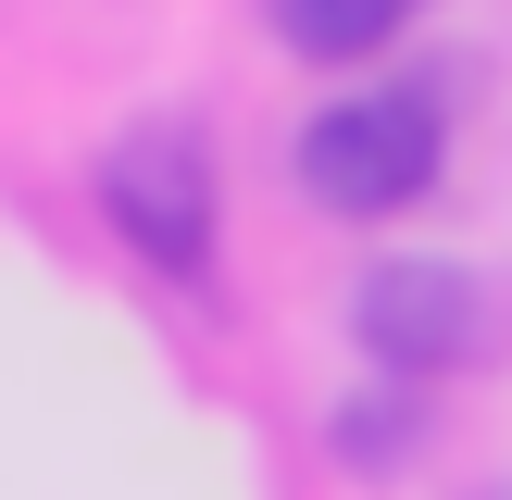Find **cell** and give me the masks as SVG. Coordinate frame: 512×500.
<instances>
[{"label": "cell", "mask_w": 512, "mask_h": 500, "mask_svg": "<svg viewBox=\"0 0 512 500\" xmlns=\"http://www.w3.org/2000/svg\"><path fill=\"white\" fill-rule=\"evenodd\" d=\"M350 338H363V363H388V375H450V363H475V338H488V300H475L463 263L400 250V263H375L363 288H350Z\"/></svg>", "instance_id": "2"}, {"label": "cell", "mask_w": 512, "mask_h": 500, "mask_svg": "<svg viewBox=\"0 0 512 500\" xmlns=\"http://www.w3.org/2000/svg\"><path fill=\"white\" fill-rule=\"evenodd\" d=\"M263 13H275V38H288L300 63H375L425 0H263Z\"/></svg>", "instance_id": "4"}, {"label": "cell", "mask_w": 512, "mask_h": 500, "mask_svg": "<svg viewBox=\"0 0 512 500\" xmlns=\"http://www.w3.org/2000/svg\"><path fill=\"white\" fill-rule=\"evenodd\" d=\"M100 213H113V238L138 250V263L213 275V163H200L188 138H125L113 163H100Z\"/></svg>", "instance_id": "3"}, {"label": "cell", "mask_w": 512, "mask_h": 500, "mask_svg": "<svg viewBox=\"0 0 512 500\" xmlns=\"http://www.w3.org/2000/svg\"><path fill=\"white\" fill-rule=\"evenodd\" d=\"M450 163V100L425 75H375V88H338L313 125H300V200L338 225H388L438 188Z\"/></svg>", "instance_id": "1"}]
</instances>
